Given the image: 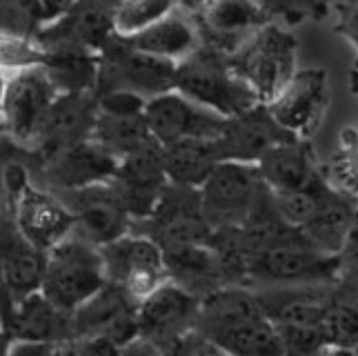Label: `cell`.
<instances>
[{
    "label": "cell",
    "mask_w": 358,
    "mask_h": 356,
    "mask_svg": "<svg viewBox=\"0 0 358 356\" xmlns=\"http://www.w3.org/2000/svg\"><path fill=\"white\" fill-rule=\"evenodd\" d=\"M265 192L256 165L220 161L199 190V199L207 223L216 232L241 227Z\"/></svg>",
    "instance_id": "obj_4"
},
{
    "label": "cell",
    "mask_w": 358,
    "mask_h": 356,
    "mask_svg": "<svg viewBox=\"0 0 358 356\" xmlns=\"http://www.w3.org/2000/svg\"><path fill=\"white\" fill-rule=\"evenodd\" d=\"M54 346H43V343H20L16 341L9 356H52Z\"/></svg>",
    "instance_id": "obj_39"
},
{
    "label": "cell",
    "mask_w": 358,
    "mask_h": 356,
    "mask_svg": "<svg viewBox=\"0 0 358 356\" xmlns=\"http://www.w3.org/2000/svg\"><path fill=\"white\" fill-rule=\"evenodd\" d=\"M316 356H358V350H345V348H331V346H325Z\"/></svg>",
    "instance_id": "obj_42"
},
{
    "label": "cell",
    "mask_w": 358,
    "mask_h": 356,
    "mask_svg": "<svg viewBox=\"0 0 358 356\" xmlns=\"http://www.w3.org/2000/svg\"><path fill=\"white\" fill-rule=\"evenodd\" d=\"M329 192L331 187L320 178L312 187L282 194V196H271V201H274V210L282 223L294 232H301L316 218Z\"/></svg>",
    "instance_id": "obj_30"
},
{
    "label": "cell",
    "mask_w": 358,
    "mask_h": 356,
    "mask_svg": "<svg viewBox=\"0 0 358 356\" xmlns=\"http://www.w3.org/2000/svg\"><path fill=\"white\" fill-rule=\"evenodd\" d=\"M96 118V94H67L58 96L45 127L41 131L36 154H41L43 163L52 161L67 147L80 141H87Z\"/></svg>",
    "instance_id": "obj_19"
},
{
    "label": "cell",
    "mask_w": 358,
    "mask_h": 356,
    "mask_svg": "<svg viewBox=\"0 0 358 356\" xmlns=\"http://www.w3.org/2000/svg\"><path fill=\"white\" fill-rule=\"evenodd\" d=\"M14 336L7 332V327H0V356H9L11 348H14Z\"/></svg>",
    "instance_id": "obj_41"
},
{
    "label": "cell",
    "mask_w": 358,
    "mask_h": 356,
    "mask_svg": "<svg viewBox=\"0 0 358 356\" xmlns=\"http://www.w3.org/2000/svg\"><path fill=\"white\" fill-rule=\"evenodd\" d=\"M101 254L107 280L125 287L136 301H143L147 294L169 280L163 250L145 234L131 232L107 248H101Z\"/></svg>",
    "instance_id": "obj_11"
},
{
    "label": "cell",
    "mask_w": 358,
    "mask_h": 356,
    "mask_svg": "<svg viewBox=\"0 0 358 356\" xmlns=\"http://www.w3.org/2000/svg\"><path fill=\"white\" fill-rule=\"evenodd\" d=\"M265 107L271 118L278 122V127L285 129L292 138H312L323 125L329 107L327 71L323 67L299 69L287 83V87Z\"/></svg>",
    "instance_id": "obj_9"
},
{
    "label": "cell",
    "mask_w": 358,
    "mask_h": 356,
    "mask_svg": "<svg viewBox=\"0 0 358 356\" xmlns=\"http://www.w3.org/2000/svg\"><path fill=\"white\" fill-rule=\"evenodd\" d=\"M201 336L225 356H285L282 341L263 308Z\"/></svg>",
    "instance_id": "obj_23"
},
{
    "label": "cell",
    "mask_w": 358,
    "mask_h": 356,
    "mask_svg": "<svg viewBox=\"0 0 358 356\" xmlns=\"http://www.w3.org/2000/svg\"><path fill=\"white\" fill-rule=\"evenodd\" d=\"M167 171L163 147L156 141L147 143L138 152L118 161L116 176L112 187L118 194L122 207L127 210L131 220L145 223L156 210L160 196L167 190Z\"/></svg>",
    "instance_id": "obj_13"
},
{
    "label": "cell",
    "mask_w": 358,
    "mask_h": 356,
    "mask_svg": "<svg viewBox=\"0 0 358 356\" xmlns=\"http://www.w3.org/2000/svg\"><path fill=\"white\" fill-rule=\"evenodd\" d=\"M203 34L199 18H194L178 5L169 11L165 18H160L150 29L134 36L127 41L136 52L167 60L171 65H180L189 60L201 49Z\"/></svg>",
    "instance_id": "obj_20"
},
{
    "label": "cell",
    "mask_w": 358,
    "mask_h": 356,
    "mask_svg": "<svg viewBox=\"0 0 358 356\" xmlns=\"http://www.w3.org/2000/svg\"><path fill=\"white\" fill-rule=\"evenodd\" d=\"M116 169V158L107 154L92 138H87L67 147L52 161H47L45 176L49 185L58 190V194H67L94 185H107L114 180Z\"/></svg>",
    "instance_id": "obj_18"
},
{
    "label": "cell",
    "mask_w": 358,
    "mask_h": 356,
    "mask_svg": "<svg viewBox=\"0 0 358 356\" xmlns=\"http://www.w3.org/2000/svg\"><path fill=\"white\" fill-rule=\"evenodd\" d=\"M338 31L345 34L348 38L358 52V5L352 7H341V24H338Z\"/></svg>",
    "instance_id": "obj_37"
},
{
    "label": "cell",
    "mask_w": 358,
    "mask_h": 356,
    "mask_svg": "<svg viewBox=\"0 0 358 356\" xmlns=\"http://www.w3.org/2000/svg\"><path fill=\"white\" fill-rule=\"evenodd\" d=\"M265 190L271 196H282L312 187L320 180L314 154L305 141H289L269 150L256 165Z\"/></svg>",
    "instance_id": "obj_22"
},
{
    "label": "cell",
    "mask_w": 358,
    "mask_h": 356,
    "mask_svg": "<svg viewBox=\"0 0 358 356\" xmlns=\"http://www.w3.org/2000/svg\"><path fill=\"white\" fill-rule=\"evenodd\" d=\"M90 138L101 145L107 154H112L116 161H122L125 156L138 152L141 147L154 141L147 129L145 116H107L98 112Z\"/></svg>",
    "instance_id": "obj_29"
},
{
    "label": "cell",
    "mask_w": 358,
    "mask_h": 356,
    "mask_svg": "<svg viewBox=\"0 0 358 356\" xmlns=\"http://www.w3.org/2000/svg\"><path fill=\"white\" fill-rule=\"evenodd\" d=\"M11 301L9 299V294L5 292V287L0 285V327H5V323H7V316H9V310H11Z\"/></svg>",
    "instance_id": "obj_40"
},
{
    "label": "cell",
    "mask_w": 358,
    "mask_h": 356,
    "mask_svg": "<svg viewBox=\"0 0 358 356\" xmlns=\"http://www.w3.org/2000/svg\"><path fill=\"white\" fill-rule=\"evenodd\" d=\"M338 256L323 254L296 232L289 238L252 259L247 265V278L282 287H305L329 280L338 272Z\"/></svg>",
    "instance_id": "obj_8"
},
{
    "label": "cell",
    "mask_w": 358,
    "mask_h": 356,
    "mask_svg": "<svg viewBox=\"0 0 358 356\" xmlns=\"http://www.w3.org/2000/svg\"><path fill=\"white\" fill-rule=\"evenodd\" d=\"M354 220L356 210L352 205V199L331 190L316 218L299 234L323 254L338 256V250H343V245L354 227Z\"/></svg>",
    "instance_id": "obj_28"
},
{
    "label": "cell",
    "mask_w": 358,
    "mask_h": 356,
    "mask_svg": "<svg viewBox=\"0 0 358 356\" xmlns=\"http://www.w3.org/2000/svg\"><path fill=\"white\" fill-rule=\"evenodd\" d=\"M78 356H120V348L105 336H92L76 341Z\"/></svg>",
    "instance_id": "obj_36"
},
{
    "label": "cell",
    "mask_w": 358,
    "mask_h": 356,
    "mask_svg": "<svg viewBox=\"0 0 358 356\" xmlns=\"http://www.w3.org/2000/svg\"><path fill=\"white\" fill-rule=\"evenodd\" d=\"M174 7L176 5L167 3V0H131V3L112 5L114 36L129 41L145 29H150L160 18H165Z\"/></svg>",
    "instance_id": "obj_31"
},
{
    "label": "cell",
    "mask_w": 358,
    "mask_h": 356,
    "mask_svg": "<svg viewBox=\"0 0 358 356\" xmlns=\"http://www.w3.org/2000/svg\"><path fill=\"white\" fill-rule=\"evenodd\" d=\"M269 20V11L263 5L254 3H212L201 9V34H209L220 43L214 52L220 54V47L229 43V54L234 52V38L245 41L252 31L263 27ZM227 54V56H229ZM225 56V58H227Z\"/></svg>",
    "instance_id": "obj_25"
},
{
    "label": "cell",
    "mask_w": 358,
    "mask_h": 356,
    "mask_svg": "<svg viewBox=\"0 0 358 356\" xmlns=\"http://www.w3.org/2000/svg\"><path fill=\"white\" fill-rule=\"evenodd\" d=\"M350 87H352V92L358 96V65L354 67V71H352V76H350Z\"/></svg>",
    "instance_id": "obj_44"
},
{
    "label": "cell",
    "mask_w": 358,
    "mask_h": 356,
    "mask_svg": "<svg viewBox=\"0 0 358 356\" xmlns=\"http://www.w3.org/2000/svg\"><path fill=\"white\" fill-rule=\"evenodd\" d=\"M47 269V252L34 248L20 234L0 252V285L11 301L41 292Z\"/></svg>",
    "instance_id": "obj_24"
},
{
    "label": "cell",
    "mask_w": 358,
    "mask_h": 356,
    "mask_svg": "<svg viewBox=\"0 0 358 356\" xmlns=\"http://www.w3.org/2000/svg\"><path fill=\"white\" fill-rule=\"evenodd\" d=\"M163 156L169 185L196 192L220 163L216 141H180L163 147Z\"/></svg>",
    "instance_id": "obj_26"
},
{
    "label": "cell",
    "mask_w": 358,
    "mask_h": 356,
    "mask_svg": "<svg viewBox=\"0 0 358 356\" xmlns=\"http://www.w3.org/2000/svg\"><path fill=\"white\" fill-rule=\"evenodd\" d=\"M176 69L178 65L136 52L127 41L114 36L98 56L96 94L125 90L150 101L160 94L174 92Z\"/></svg>",
    "instance_id": "obj_6"
},
{
    "label": "cell",
    "mask_w": 358,
    "mask_h": 356,
    "mask_svg": "<svg viewBox=\"0 0 358 356\" xmlns=\"http://www.w3.org/2000/svg\"><path fill=\"white\" fill-rule=\"evenodd\" d=\"M145 236L152 238L163 252L209 245L214 234L203 214L199 192L176 185H167L156 210L145 220Z\"/></svg>",
    "instance_id": "obj_10"
},
{
    "label": "cell",
    "mask_w": 358,
    "mask_h": 356,
    "mask_svg": "<svg viewBox=\"0 0 358 356\" xmlns=\"http://www.w3.org/2000/svg\"><path fill=\"white\" fill-rule=\"evenodd\" d=\"M120 356H165V352L160 350L158 346H154V343L138 339V341L129 343L127 348H122Z\"/></svg>",
    "instance_id": "obj_38"
},
{
    "label": "cell",
    "mask_w": 358,
    "mask_h": 356,
    "mask_svg": "<svg viewBox=\"0 0 358 356\" xmlns=\"http://www.w3.org/2000/svg\"><path fill=\"white\" fill-rule=\"evenodd\" d=\"M174 92L225 120L247 114L261 105L252 90L234 76L227 58L203 47L178 65Z\"/></svg>",
    "instance_id": "obj_3"
},
{
    "label": "cell",
    "mask_w": 358,
    "mask_h": 356,
    "mask_svg": "<svg viewBox=\"0 0 358 356\" xmlns=\"http://www.w3.org/2000/svg\"><path fill=\"white\" fill-rule=\"evenodd\" d=\"M60 201L69 207L73 216V225H76L73 232L96 248H107L131 234L134 220L122 207L112 183L60 194Z\"/></svg>",
    "instance_id": "obj_15"
},
{
    "label": "cell",
    "mask_w": 358,
    "mask_h": 356,
    "mask_svg": "<svg viewBox=\"0 0 358 356\" xmlns=\"http://www.w3.org/2000/svg\"><path fill=\"white\" fill-rule=\"evenodd\" d=\"M145 105L147 98L125 90L96 94V112L107 116H143Z\"/></svg>",
    "instance_id": "obj_34"
},
{
    "label": "cell",
    "mask_w": 358,
    "mask_h": 356,
    "mask_svg": "<svg viewBox=\"0 0 358 356\" xmlns=\"http://www.w3.org/2000/svg\"><path fill=\"white\" fill-rule=\"evenodd\" d=\"M296 141L271 118L265 105L250 109L247 114L229 118L216 141L220 161L258 165V161L276 145Z\"/></svg>",
    "instance_id": "obj_16"
},
{
    "label": "cell",
    "mask_w": 358,
    "mask_h": 356,
    "mask_svg": "<svg viewBox=\"0 0 358 356\" xmlns=\"http://www.w3.org/2000/svg\"><path fill=\"white\" fill-rule=\"evenodd\" d=\"M58 96L60 94L43 67L9 73L0 118L7 136L20 147L36 150L45 120Z\"/></svg>",
    "instance_id": "obj_7"
},
{
    "label": "cell",
    "mask_w": 358,
    "mask_h": 356,
    "mask_svg": "<svg viewBox=\"0 0 358 356\" xmlns=\"http://www.w3.org/2000/svg\"><path fill=\"white\" fill-rule=\"evenodd\" d=\"M5 92H7V73L0 71V118H3V103H5ZM3 125V122H0Z\"/></svg>",
    "instance_id": "obj_43"
},
{
    "label": "cell",
    "mask_w": 358,
    "mask_h": 356,
    "mask_svg": "<svg viewBox=\"0 0 358 356\" xmlns=\"http://www.w3.org/2000/svg\"><path fill=\"white\" fill-rule=\"evenodd\" d=\"M143 116L152 138L160 147H169L180 141H218L227 122L225 118L194 105L178 92L150 98Z\"/></svg>",
    "instance_id": "obj_12"
},
{
    "label": "cell",
    "mask_w": 358,
    "mask_h": 356,
    "mask_svg": "<svg viewBox=\"0 0 358 356\" xmlns=\"http://www.w3.org/2000/svg\"><path fill=\"white\" fill-rule=\"evenodd\" d=\"M18 234L34 248L49 252L73 234V216L60 196L27 185L16 196Z\"/></svg>",
    "instance_id": "obj_17"
},
{
    "label": "cell",
    "mask_w": 358,
    "mask_h": 356,
    "mask_svg": "<svg viewBox=\"0 0 358 356\" xmlns=\"http://www.w3.org/2000/svg\"><path fill=\"white\" fill-rule=\"evenodd\" d=\"M258 301L276 327L285 356H316L325 348L323 318L329 301L312 290H280L263 294Z\"/></svg>",
    "instance_id": "obj_5"
},
{
    "label": "cell",
    "mask_w": 358,
    "mask_h": 356,
    "mask_svg": "<svg viewBox=\"0 0 358 356\" xmlns=\"http://www.w3.org/2000/svg\"><path fill=\"white\" fill-rule=\"evenodd\" d=\"M107 283L101 248L76 232L47 252L41 294L60 312L73 314L80 310Z\"/></svg>",
    "instance_id": "obj_2"
},
{
    "label": "cell",
    "mask_w": 358,
    "mask_h": 356,
    "mask_svg": "<svg viewBox=\"0 0 358 356\" xmlns=\"http://www.w3.org/2000/svg\"><path fill=\"white\" fill-rule=\"evenodd\" d=\"M199 308V297L167 280L152 294H147L143 301H138L141 339L154 343L165 352L178 339L194 332Z\"/></svg>",
    "instance_id": "obj_14"
},
{
    "label": "cell",
    "mask_w": 358,
    "mask_h": 356,
    "mask_svg": "<svg viewBox=\"0 0 358 356\" xmlns=\"http://www.w3.org/2000/svg\"><path fill=\"white\" fill-rule=\"evenodd\" d=\"M5 327L14 336V341L20 343L58 346V343L73 341L71 314L60 312L41 292L11 303Z\"/></svg>",
    "instance_id": "obj_21"
},
{
    "label": "cell",
    "mask_w": 358,
    "mask_h": 356,
    "mask_svg": "<svg viewBox=\"0 0 358 356\" xmlns=\"http://www.w3.org/2000/svg\"><path fill=\"white\" fill-rule=\"evenodd\" d=\"M136 305H138V301L131 299L125 287H120L116 283H107L80 310L71 314L73 341L103 336L122 314L134 310Z\"/></svg>",
    "instance_id": "obj_27"
},
{
    "label": "cell",
    "mask_w": 358,
    "mask_h": 356,
    "mask_svg": "<svg viewBox=\"0 0 358 356\" xmlns=\"http://www.w3.org/2000/svg\"><path fill=\"white\" fill-rule=\"evenodd\" d=\"M299 43L274 22L252 31L227 56V65L234 76L241 78L252 90L256 101L269 105L287 87V83L299 71Z\"/></svg>",
    "instance_id": "obj_1"
},
{
    "label": "cell",
    "mask_w": 358,
    "mask_h": 356,
    "mask_svg": "<svg viewBox=\"0 0 358 356\" xmlns=\"http://www.w3.org/2000/svg\"><path fill=\"white\" fill-rule=\"evenodd\" d=\"M0 134H5V129H3V125H0Z\"/></svg>",
    "instance_id": "obj_45"
},
{
    "label": "cell",
    "mask_w": 358,
    "mask_h": 356,
    "mask_svg": "<svg viewBox=\"0 0 358 356\" xmlns=\"http://www.w3.org/2000/svg\"><path fill=\"white\" fill-rule=\"evenodd\" d=\"M331 190L348 196V199H358V134L345 131L338 141V147L331 156L327 167Z\"/></svg>",
    "instance_id": "obj_32"
},
{
    "label": "cell",
    "mask_w": 358,
    "mask_h": 356,
    "mask_svg": "<svg viewBox=\"0 0 358 356\" xmlns=\"http://www.w3.org/2000/svg\"><path fill=\"white\" fill-rule=\"evenodd\" d=\"M323 343L331 348L358 350V303H331L323 318Z\"/></svg>",
    "instance_id": "obj_33"
},
{
    "label": "cell",
    "mask_w": 358,
    "mask_h": 356,
    "mask_svg": "<svg viewBox=\"0 0 358 356\" xmlns=\"http://www.w3.org/2000/svg\"><path fill=\"white\" fill-rule=\"evenodd\" d=\"M165 356H225L216 346L205 341L201 334L189 332L182 339H178L174 346L165 350Z\"/></svg>",
    "instance_id": "obj_35"
}]
</instances>
